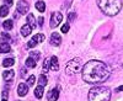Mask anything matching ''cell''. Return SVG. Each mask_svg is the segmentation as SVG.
Listing matches in <instances>:
<instances>
[{
    "label": "cell",
    "mask_w": 123,
    "mask_h": 101,
    "mask_svg": "<svg viewBox=\"0 0 123 101\" xmlns=\"http://www.w3.org/2000/svg\"><path fill=\"white\" fill-rule=\"evenodd\" d=\"M110 70L105 63L100 60H89L81 69V75L86 83L98 84L104 83L110 78Z\"/></svg>",
    "instance_id": "cell-1"
},
{
    "label": "cell",
    "mask_w": 123,
    "mask_h": 101,
    "mask_svg": "<svg viewBox=\"0 0 123 101\" xmlns=\"http://www.w3.org/2000/svg\"><path fill=\"white\" fill-rule=\"evenodd\" d=\"M97 5L105 15L115 16L122 9V0H97Z\"/></svg>",
    "instance_id": "cell-2"
},
{
    "label": "cell",
    "mask_w": 123,
    "mask_h": 101,
    "mask_svg": "<svg viewBox=\"0 0 123 101\" xmlns=\"http://www.w3.org/2000/svg\"><path fill=\"white\" fill-rule=\"evenodd\" d=\"M111 90L105 86H95L89 91V101H110Z\"/></svg>",
    "instance_id": "cell-3"
},
{
    "label": "cell",
    "mask_w": 123,
    "mask_h": 101,
    "mask_svg": "<svg viewBox=\"0 0 123 101\" xmlns=\"http://www.w3.org/2000/svg\"><path fill=\"white\" fill-rule=\"evenodd\" d=\"M81 59L80 58H74L71 59L70 62H68L67 67H65V73L68 75H73V74H78L81 72Z\"/></svg>",
    "instance_id": "cell-4"
},
{
    "label": "cell",
    "mask_w": 123,
    "mask_h": 101,
    "mask_svg": "<svg viewBox=\"0 0 123 101\" xmlns=\"http://www.w3.org/2000/svg\"><path fill=\"white\" fill-rule=\"evenodd\" d=\"M62 20H63V15H62V13H59V11L53 13L52 15H50V22H49L50 27L55 28L57 26H59L60 22H62Z\"/></svg>",
    "instance_id": "cell-5"
},
{
    "label": "cell",
    "mask_w": 123,
    "mask_h": 101,
    "mask_svg": "<svg viewBox=\"0 0 123 101\" xmlns=\"http://www.w3.org/2000/svg\"><path fill=\"white\" fill-rule=\"evenodd\" d=\"M44 41V35H42V33H37V35H35L33 37H32V39L27 43V46H28V48H33L37 43H42Z\"/></svg>",
    "instance_id": "cell-6"
},
{
    "label": "cell",
    "mask_w": 123,
    "mask_h": 101,
    "mask_svg": "<svg viewBox=\"0 0 123 101\" xmlns=\"http://www.w3.org/2000/svg\"><path fill=\"white\" fill-rule=\"evenodd\" d=\"M28 9H30V6H28L27 1H25V0H20L18 4H17V10H18V13L22 14V15H25V14H27Z\"/></svg>",
    "instance_id": "cell-7"
},
{
    "label": "cell",
    "mask_w": 123,
    "mask_h": 101,
    "mask_svg": "<svg viewBox=\"0 0 123 101\" xmlns=\"http://www.w3.org/2000/svg\"><path fill=\"white\" fill-rule=\"evenodd\" d=\"M62 43V36L58 32H53L50 35V44L52 46H59Z\"/></svg>",
    "instance_id": "cell-8"
},
{
    "label": "cell",
    "mask_w": 123,
    "mask_h": 101,
    "mask_svg": "<svg viewBox=\"0 0 123 101\" xmlns=\"http://www.w3.org/2000/svg\"><path fill=\"white\" fill-rule=\"evenodd\" d=\"M58 97H59V90L58 89H52L47 95L48 101H57Z\"/></svg>",
    "instance_id": "cell-9"
},
{
    "label": "cell",
    "mask_w": 123,
    "mask_h": 101,
    "mask_svg": "<svg viewBox=\"0 0 123 101\" xmlns=\"http://www.w3.org/2000/svg\"><path fill=\"white\" fill-rule=\"evenodd\" d=\"M27 93H28V85L24 84V83H20L18 86H17V94L20 96H25Z\"/></svg>",
    "instance_id": "cell-10"
},
{
    "label": "cell",
    "mask_w": 123,
    "mask_h": 101,
    "mask_svg": "<svg viewBox=\"0 0 123 101\" xmlns=\"http://www.w3.org/2000/svg\"><path fill=\"white\" fill-rule=\"evenodd\" d=\"M31 32H32V26H31V25L26 24V25H24V26L21 27V35H22L24 37L28 36Z\"/></svg>",
    "instance_id": "cell-11"
},
{
    "label": "cell",
    "mask_w": 123,
    "mask_h": 101,
    "mask_svg": "<svg viewBox=\"0 0 123 101\" xmlns=\"http://www.w3.org/2000/svg\"><path fill=\"white\" fill-rule=\"evenodd\" d=\"M14 70H5V72L3 73V78L5 79V82H10V80H12L14 79Z\"/></svg>",
    "instance_id": "cell-12"
},
{
    "label": "cell",
    "mask_w": 123,
    "mask_h": 101,
    "mask_svg": "<svg viewBox=\"0 0 123 101\" xmlns=\"http://www.w3.org/2000/svg\"><path fill=\"white\" fill-rule=\"evenodd\" d=\"M50 69L57 72L59 69V63H58V58L57 57H52L50 58Z\"/></svg>",
    "instance_id": "cell-13"
},
{
    "label": "cell",
    "mask_w": 123,
    "mask_h": 101,
    "mask_svg": "<svg viewBox=\"0 0 123 101\" xmlns=\"http://www.w3.org/2000/svg\"><path fill=\"white\" fill-rule=\"evenodd\" d=\"M43 86L42 85H38L36 89H35V96L37 97V99H42V96H43Z\"/></svg>",
    "instance_id": "cell-14"
},
{
    "label": "cell",
    "mask_w": 123,
    "mask_h": 101,
    "mask_svg": "<svg viewBox=\"0 0 123 101\" xmlns=\"http://www.w3.org/2000/svg\"><path fill=\"white\" fill-rule=\"evenodd\" d=\"M10 49H11V47H10V44L6 43V42H3L0 44V52L1 53H9Z\"/></svg>",
    "instance_id": "cell-15"
},
{
    "label": "cell",
    "mask_w": 123,
    "mask_h": 101,
    "mask_svg": "<svg viewBox=\"0 0 123 101\" xmlns=\"http://www.w3.org/2000/svg\"><path fill=\"white\" fill-rule=\"evenodd\" d=\"M36 9L38 10L39 13H44L46 11V4L43 1H37L36 3Z\"/></svg>",
    "instance_id": "cell-16"
},
{
    "label": "cell",
    "mask_w": 123,
    "mask_h": 101,
    "mask_svg": "<svg viewBox=\"0 0 123 101\" xmlns=\"http://www.w3.org/2000/svg\"><path fill=\"white\" fill-rule=\"evenodd\" d=\"M14 63H15V60H14L12 58H6V59H4V60H3V67H4V68L11 67Z\"/></svg>",
    "instance_id": "cell-17"
},
{
    "label": "cell",
    "mask_w": 123,
    "mask_h": 101,
    "mask_svg": "<svg viewBox=\"0 0 123 101\" xmlns=\"http://www.w3.org/2000/svg\"><path fill=\"white\" fill-rule=\"evenodd\" d=\"M49 69H50V58H47V59H44V62H43V72L47 73Z\"/></svg>",
    "instance_id": "cell-18"
},
{
    "label": "cell",
    "mask_w": 123,
    "mask_h": 101,
    "mask_svg": "<svg viewBox=\"0 0 123 101\" xmlns=\"http://www.w3.org/2000/svg\"><path fill=\"white\" fill-rule=\"evenodd\" d=\"M27 22H28V25H32V28H35V22H36V20H35V16H33V14H28L27 15Z\"/></svg>",
    "instance_id": "cell-19"
},
{
    "label": "cell",
    "mask_w": 123,
    "mask_h": 101,
    "mask_svg": "<svg viewBox=\"0 0 123 101\" xmlns=\"http://www.w3.org/2000/svg\"><path fill=\"white\" fill-rule=\"evenodd\" d=\"M26 67H28V68H35L36 67V60L33 59V58H27L26 59Z\"/></svg>",
    "instance_id": "cell-20"
},
{
    "label": "cell",
    "mask_w": 123,
    "mask_h": 101,
    "mask_svg": "<svg viewBox=\"0 0 123 101\" xmlns=\"http://www.w3.org/2000/svg\"><path fill=\"white\" fill-rule=\"evenodd\" d=\"M7 14H9V7L6 5L0 7V17H5Z\"/></svg>",
    "instance_id": "cell-21"
},
{
    "label": "cell",
    "mask_w": 123,
    "mask_h": 101,
    "mask_svg": "<svg viewBox=\"0 0 123 101\" xmlns=\"http://www.w3.org/2000/svg\"><path fill=\"white\" fill-rule=\"evenodd\" d=\"M3 27L5 30H11L12 28V20H5L3 22Z\"/></svg>",
    "instance_id": "cell-22"
},
{
    "label": "cell",
    "mask_w": 123,
    "mask_h": 101,
    "mask_svg": "<svg viewBox=\"0 0 123 101\" xmlns=\"http://www.w3.org/2000/svg\"><path fill=\"white\" fill-rule=\"evenodd\" d=\"M38 83H39V85L44 86V85L47 84V76H46V75H42V74H41V76H39V79H38Z\"/></svg>",
    "instance_id": "cell-23"
},
{
    "label": "cell",
    "mask_w": 123,
    "mask_h": 101,
    "mask_svg": "<svg viewBox=\"0 0 123 101\" xmlns=\"http://www.w3.org/2000/svg\"><path fill=\"white\" fill-rule=\"evenodd\" d=\"M35 82H36V78H35L33 75H31V76H28V79H27V85H28V86H32V85L35 84Z\"/></svg>",
    "instance_id": "cell-24"
},
{
    "label": "cell",
    "mask_w": 123,
    "mask_h": 101,
    "mask_svg": "<svg viewBox=\"0 0 123 101\" xmlns=\"http://www.w3.org/2000/svg\"><path fill=\"white\" fill-rule=\"evenodd\" d=\"M31 58H33L35 60H38L39 59V57H41V53L39 52H31Z\"/></svg>",
    "instance_id": "cell-25"
},
{
    "label": "cell",
    "mask_w": 123,
    "mask_h": 101,
    "mask_svg": "<svg viewBox=\"0 0 123 101\" xmlns=\"http://www.w3.org/2000/svg\"><path fill=\"white\" fill-rule=\"evenodd\" d=\"M1 39H4V41L6 42V41H10V39H11V37H10L7 33H1Z\"/></svg>",
    "instance_id": "cell-26"
},
{
    "label": "cell",
    "mask_w": 123,
    "mask_h": 101,
    "mask_svg": "<svg viewBox=\"0 0 123 101\" xmlns=\"http://www.w3.org/2000/svg\"><path fill=\"white\" fill-rule=\"evenodd\" d=\"M68 31H69V25H68V24H65V25L62 26V32H63V33H67Z\"/></svg>",
    "instance_id": "cell-27"
},
{
    "label": "cell",
    "mask_w": 123,
    "mask_h": 101,
    "mask_svg": "<svg viewBox=\"0 0 123 101\" xmlns=\"http://www.w3.org/2000/svg\"><path fill=\"white\" fill-rule=\"evenodd\" d=\"M75 13H69V15H68V19H69V21H71V20H74L75 19Z\"/></svg>",
    "instance_id": "cell-28"
},
{
    "label": "cell",
    "mask_w": 123,
    "mask_h": 101,
    "mask_svg": "<svg viewBox=\"0 0 123 101\" xmlns=\"http://www.w3.org/2000/svg\"><path fill=\"white\" fill-rule=\"evenodd\" d=\"M7 94H9V90L6 89L5 91L3 93V99H6V100H7Z\"/></svg>",
    "instance_id": "cell-29"
},
{
    "label": "cell",
    "mask_w": 123,
    "mask_h": 101,
    "mask_svg": "<svg viewBox=\"0 0 123 101\" xmlns=\"http://www.w3.org/2000/svg\"><path fill=\"white\" fill-rule=\"evenodd\" d=\"M38 24H39V26L43 25V17H38Z\"/></svg>",
    "instance_id": "cell-30"
},
{
    "label": "cell",
    "mask_w": 123,
    "mask_h": 101,
    "mask_svg": "<svg viewBox=\"0 0 123 101\" xmlns=\"http://www.w3.org/2000/svg\"><path fill=\"white\" fill-rule=\"evenodd\" d=\"M12 3H14V0H5L6 5H12Z\"/></svg>",
    "instance_id": "cell-31"
},
{
    "label": "cell",
    "mask_w": 123,
    "mask_h": 101,
    "mask_svg": "<svg viewBox=\"0 0 123 101\" xmlns=\"http://www.w3.org/2000/svg\"><path fill=\"white\" fill-rule=\"evenodd\" d=\"M117 91H123V85H122V86H118V88H117Z\"/></svg>",
    "instance_id": "cell-32"
},
{
    "label": "cell",
    "mask_w": 123,
    "mask_h": 101,
    "mask_svg": "<svg viewBox=\"0 0 123 101\" xmlns=\"http://www.w3.org/2000/svg\"><path fill=\"white\" fill-rule=\"evenodd\" d=\"M1 101H7V100H6V99H3V100H1Z\"/></svg>",
    "instance_id": "cell-33"
}]
</instances>
